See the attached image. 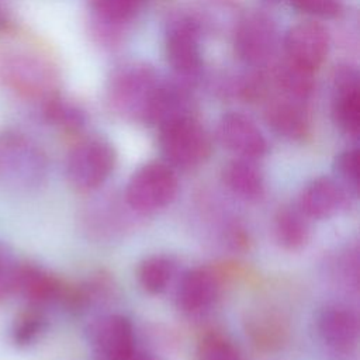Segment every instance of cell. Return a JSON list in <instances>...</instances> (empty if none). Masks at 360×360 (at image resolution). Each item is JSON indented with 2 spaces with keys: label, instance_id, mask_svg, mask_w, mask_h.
Returning <instances> with one entry per match:
<instances>
[{
  "label": "cell",
  "instance_id": "24",
  "mask_svg": "<svg viewBox=\"0 0 360 360\" xmlns=\"http://www.w3.org/2000/svg\"><path fill=\"white\" fill-rule=\"evenodd\" d=\"M197 360H243L233 343L219 333L207 335L198 345Z\"/></svg>",
  "mask_w": 360,
  "mask_h": 360
},
{
  "label": "cell",
  "instance_id": "23",
  "mask_svg": "<svg viewBox=\"0 0 360 360\" xmlns=\"http://www.w3.org/2000/svg\"><path fill=\"white\" fill-rule=\"evenodd\" d=\"M142 0H91V8L98 21L120 25L129 21L139 10Z\"/></svg>",
  "mask_w": 360,
  "mask_h": 360
},
{
  "label": "cell",
  "instance_id": "11",
  "mask_svg": "<svg viewBox=\"0 0 360 360\" xmlns=\"http://www.w3.org/2000/svg\"><path fill=\"white\" fill-rule=\"evenodd\" d=\"M222 145L242 159L255 160L267 152V142L257 125L240 112L225 114L218 124Z\"/></svg>",
  "mask_w": 360,
  "mask_h": 360
},
{
  "label": "cell",
  "instance_id": "5",
  "mask_svg": "<svg viewBox=\"0 0 360 360\" xmlns=\"http://www.w3.org/2000/svg\"><path fill=\"white\" fill-rule=\"evenodd\" d=\"M179 190L172 166L149 162L129 179L125 190L127 204L136 212L148 214L169 205Z\"/></svg>",
  "mask_w": 360,
  "mask_h": 360
},
{
  "label": "cell",
  "instance_id": "19",
  "mask_svg": "<svg viewBox=\"0 0 360 360\" xmlns=\"http://www.w3.org/2000/svg\"><path fill=\"white\" fill-rule=\"evenodd\" d=\"M308 222L298 208H281L276 214L274 236L284 249L295 250L302 248L308 240Z\"/></svg>",
  "mask_w": 360,
  "mask_h": 360
},
{
  "label": "cell",
  "instance_id": "26",
  "mask_svg": "<svg viewBox=\"0 0 360 360\" xmlns=\"http://www.w3.org/2000/svg\"><path fill=\"white\" fill-rule=\"evenodd\" d=\"M18 264L11 248L0 242V302L14 292Z\"/></svg>",
  "mask_w": 360,
  "mask_h": 360
},
{
  "label": "cell",
  "instance_id": "10",
  "mask_svg": "<svg viewBox=\"0 0 360 360\" xmlns=\"http://www.w3.org/2000/svg\"><path fill=\"white\" fill-rule=\"evenodd\" d=\"M90 345L96 360H129L135 354L131 321L118 314L104 316L93 326Z\"/></svg>",
  "mask_w": 360,
  "mask_h": 360
},
{
  "label": "cell",
  "instance_id": "29",
  "mask_svg": "<svg viewBox=\"0 0 360 360\" xmlns=\"http://www.w3.org/2000/svg\"><path fill=\"white\" fill-rule=\"evenodd\" d=\"M6 21H7V17H6V14H4V10H3L1 6H0V27L4 25Z\"/></svg>",
  "mask_w": 360,
  "mask_h": 360
},
{
  "label": "cell",
  "instance_id": "27",
  "mask_svg": "<svg viewBox=\"0 0 360 360\" xmlns=\"http://www.w3.org/2000/svg\"><path fill=\"white\" fill-rule=\"evenodd\" d=\"M333 169L340 181L356 191L359 186V149H347L339 153Z\"/></svg>",
  "mask_w": 360,
  "mask_h": 360
},
{
  "label": "cell",
  "instance_id": "22",
  "mask_svg": "<svg viewBox=\"0 0 360 360\" xmlns=\"http://www.w3.org/2000/svg\"><path fill=\"white\" fill-rule=\"evenodd\" d=\"M46 319L39 307H30L20 312L11 328V338L17 346H28L34 343L45 330Z\"/></svg>",
  "mask_w": 360,
  "mask_h": 360
},
{
  "label": "cell",
  "instance_id": "21",
  "mask_svg": "<svg viewBox=\"0 0 360 360\" xmlns=\"http://www.w3.org/2000/svg\"><path fill=\"white\" fill-rule=\"evenodd\" d=\"M173 269V263L165 256L146 257L138 267V281L145 291L159 294L167 287Z\"/></svg>",
  "mask_w": 360,
  "mask_h": 360
},
{
  "label": "cell",
  "instance_id": "13",
  "mask_svg": "<svg viewBox=\"0 0 360 360\" xmlns=\"http://www.w3.org/2000/svg\"><path fill=\"white\" fill-rule=\"evenodd\" d=\"M264 118L276 134L291 141L304 139L309 132V115L305 101L280 93L267 103Z\"/></svg>",
  "mask_w": 360,
  "mask_h": 360
},
{
  "label": "cell",
  "instance_id": "12",
  "mask_svg": "<svg viewBox=\"0 0 360 360\" xmlns=\"http://www.w3.org/2000/svg\"><path fill=\"white\" fill-rule=\"evenodd\" d=\"M335 97L332 118L347 135H357L360 129V96L359 75L354 68L340 66L333 75Z\"/></svg>",
  "mask_w": 360,
  "mask_h": 360
},
{
  "label": "cell",
  "instance_id": "9",
  "mask_svg": "<svg viewBox=\"0 0 360 360\" xmlns=\"http://www.w3.org/2000/svg\"><path fill=\"white\" fill-rule=\"evenodd\" d=\"M328 51V31L314 21H302L290 27L284 37L285 60L312 73L323 63Z\"/></svg>",
  "mask_w": 360,
  "mask_h": 360
},
{
  "label": "cell",
  "instance_id": "8",
  "mask_svg": "<svg viewBox=\"0 0 360 360\" xmlns=\"http://www.w3.org/2000/svg\"><path fill=\"white\" fill-rule=\"evenodd\" d=\"M276 44L274 22L262 13H250L235 25V52L246 65L256 68L266 65L274 55Z\"/></svg>",
  "mask_w": 360,
  "mask_h": 360
},
{
  "label": "cell",
  "instance_id": "6",
  "mask_svg": "<svg viewBox=\"0 0 360 360\" xmlns=\"http://www.w3.org/2000/svg\"><path fill=\"white\" fill-rule=\"evenodd\" d=\"M114 166V148L103 139H87L72 149L66 163V174L73 187L89 191L101 186Z\"/></svg>",
  "mask_w": 360,
  "mask_h": 360
},
{
  "label": "cell",
  "instance_id": "1",
  "mask_svg": "<svg viewBox=\"0 0 360 360\" xmlns=\"http://www.w3.org/2000/svg\"><path fill=\"white\" fill-rule=\"evenodd\" d=\"M0 82L24 98L46 101L55 96L56 73L39 52L10 44L0 49Z\"/></svg>",
  "mask_w": 360,
  "mask_h": 360
},
{
  "label": "cell",
  "instance_id": "18",
  "mask_svg": "<svg viewBox=\"0 0 360 360\" xmlns=\"http://www.w3.org/2000/svg\"><path fill=\"white\" fill-rule=\"evenodd\" d=\"M226 187L245 200H257L263 195L264 183L257 167L248 159L229 162L222 172Z\"/></svg>",
  "mask_w": 360,
  "mask_h": 360
},
{
  "label": "cell",
  "instance_id": "4",
  "mask_svg": "<svg viewBox=\"0 0 360 360\" xmlns=\"http://www.w3.org/2000/svg\"><path fill=\"white\" fill-rule=\"evenodd\" d=\"M159 143L166 160L179 169H194L211 153V141L194 115L173 120L159 127Z\"/></svg>",
  "mask_w": 360,
  "mask_h": 360
},
{
  "label": "cell",
  "instance_id": "17",
  "mask_svg": "<svg viewBox=\"0 0 360 360\" xmlns=\"http://www.w3.org/2000/svg\"><path fill=\"white\" fill-rule=\"evenodd\" d=\"M215 294V277L205 269H193L183 274L177 287L176 300L181 311L194 314L210 307Z\"/></svg>",
  "mask_w": 360,
  "mask_h": 360
},
{
  "label": "cell",
  "instance_id": "16",
  "mask_svg": "<svg viewBox=\"0 0 360 360\" xmlns=\"http://www.w3.org/2000/svg\"><path fill=\"white\" fill-rule=\"evenodd\" d=\"M321 339L335 352H352L357 342L359 325L356 315L346 307L330 305L321 311L316 321Z\"/></svg>",
  "mask_w": 360,
  "mask_h": 360
},
{
  "label": "cell",
  "instance_id": "2",
  "mask_svg": "<svg viewBox=\"0 0 360 360\" xmlns=\"http://www.w3.org/2000/svg\"><path fill=\"white\" fill-rule=\"evenodd\" d=\"M46 158L27 135L0 132V187L13 193L38 188L46 177Z\"/></svg>",
  "mask_w": 360,
  "mask_h": 360
},
{
  "label": "cell",
  "instance_id": "7",
  "mask_svg": "<svg viewBox=\"0 0 360 360\" xmlns=\"http://www.w3.org/2000/svg\"><path fill=\"white\" fill-rule=\"evenodd\" d=\"M201 28L193 15H179L167 25L165 38L166 58L181 79H194L201 70Z\"/></svg>",
  "mask_w": 360,
  "mask_h": 360
},
{
  "label": "cell",
  "instance_id": "20",
  "mask_svg": "<svg viewBox=\"0 0 360 360\" xmlns=\"http://www.w3.org/2000/svg\"><path fill=\"white\" fill-rule=\"evenodd\" d=\"M312 72L301 69L284 60L274 70V83L280 94L307 101L314 90Z\"/></svg>",
  "mask_w": 360,
  "mask_h": 360
},
{
  "label": "cell",
  "instance_id": "3",
  "mask_svg": "<svg viewBox=\"0 0 360 360\" xmlns=\"http://www.w3.org/2000/svg\"><path fill=\"white\" fill-rule=\"evenodd\" d=\"M160 84L150 66L138 62L122 65L108 80V103L117 114L145 121Z\"/></svg>",
  "mask_w": 360,
  "mask_h": 360
},
{
  "label": "cell",
  "instance_id": "28",
  "mask_svg": "<svg viewBox=\"0 0 360 360\" xmlns=\"http://www.w3.org/2000/svg\"><path fill=\"white\" fill-rule=\"evenodd\" d=\"M297 10L323 18L336 17L342 11V0H290Z\"/></svg>",
  "mask_w": 360,
  "mask_h": 360
},
{
  "label": "cell",
  "instance_id": "25",
  "mask_svg": "<svg viewBox=\"0 0 360 360\" xmlns=\"http://www.w3.org/2000/svg\"><path fill=\"white\" fill-rule=\"evenodd\" d=\"M45 115L49 122L63 128V129H76L82 125V114L72 105L63 103L56 96L46 100Z\"/></svg>",
  "mask_w": 360,
  "mask_h": 360
},
{
  "label": "cell",
  "instance_id": "15",
  "mask_svg": "<svg viewBox=\"0 0 360 360\" xmlns=\"http://www.w3.org/2000/svg\"><path fill=\"white\" fill-rule=\"evenodd\" d=\"M346 198V193L339 183L322 176L305 186L298 198V210L305 218L323 219L343 208Z\"/></svg>",
  "mask_w": 360,
  "mask_h": 360
},
{
  "label": "cell",
  "instance_id": "30",
  "mask_svg": "<svg viewBox=\"0 0 360 360\" xmlns=\"http://www.w3.org/2000/svg\"><path fill=\"white\" fill-rule=\"evenodd\" d=\"M129 360H153L152 357H148V356H143V354H139V356H132Z\"/></svg>",
  "mask_w": 360,
  "mask_h": 360
},
{
  "label": "cell",
  "instance_id": "14",
  "mask_svg": "<svg viewBox=\"0 0 360 360\" xmlns=\"http://www.w3.org/2000/svg\"><path fill=\"white\" fill-rule=\"evenodd\" d=\"M66 287L53 274L32 263H20L14 292L30 305L41 307L63 298Z\"/></svg>",
  "mask_w": 360,
  "mask_h": 360
}]
</instances>
